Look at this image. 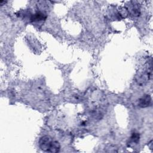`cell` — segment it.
<instances>
[{
    "label": "cell",
    "mask_w": 153,
    "mask_h": 153,
    "mask_svg": "<svg viewBox=\"0 0 153 153\" xmlns=\"http://www.w3.org/2000/svg\"><path fill=\"white\" fill-rule=\"evenodd\" d=\"M53 140L51 138L48 136H44L41 137L39 142V148L41 150L46 152H49L50 148L51 146Z\"/></svg>",
    "instance_id": "6da1fadb"
},
{
    "label": "cell",
    "mask_w": 153,
    "mask_h": 153,
    "mask_svg": "<svg viewBox=\"0 0 153 153\" xmlns=\"http://www.w3.org/2000/svg\"><path fill=\"white\" fill-rule=\"evenodd\" d=\"M151 97L149 94H145L139 100V106L141 108H146L151 104Z\"/></svg>",
    "instance_id": "7a4b0ae2"
},
{
    "label": "cell",
    "mask_w": 153,
    "mask_h": 153,
    "mask_svg": "<svg viewBox=\"0 0 153 153\" xmlns=\"http://www.w3.org/2000/svg\"><path fill=\"white\" fill-rule=\"evenodd\" d=\"M46 19V16L45 14H44L42 12L38 11L36 13H35L30 18L31 21L32 22H38V21H42L43 20H45Z\"/></svg>",
    "instance_id": "3957f363"
},
{
    "label": "cell",
    "mask_w": 153,
    "mask_h": 153,
    "mask_svg": "<svg viewBox=\"0 0 153 153\" xmlns=\"http://www.w3.org/2000/svg\"><path fill=\"white\" fill-rule=\"evenodd\" d=\"M140 139V134L138 133H133L131 137H130V140L133 143H137Z\"/></svg>",
    "instance_id": "277c9868"
}]
</instances>
